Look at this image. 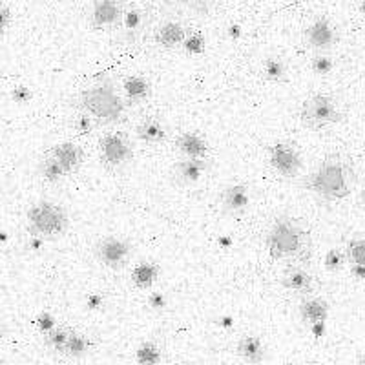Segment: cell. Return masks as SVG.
<instances>
[{"instance_id": "9", "label": "cell", "mask_w": 365, "mask_h": 365, "mask_svg": "<svg viewBox=\"0 0 365 365\" xmlns=\"http://www.w3.org/2000/svg\"><path fill=\"white\" fill-rule=\"evenodd\" d=\"M267 159H269L270 168H272L279 178L292 179L296 178L303 168L302 152L289 141L274 143L269 148Z\"/></svg>"}, {"instance_id": "2", "label": "cell", "mask_w": 365, "mask_h": 365, "mask_svg": "<svg viewBox=\"0 0 365 365\" xmlns=\"http://www.w3.org/2000/svg\"><path fill=\"white\" fill-rule=\"evenodd\" d=\"M356 185V172L344 154H329L305 178L303 187L327 203L347 200Z\"/></svg>"}, {"instance_id": "15", "label": "cell", "mask_w": 365, "mask_h": 365, "mask_svg": "<svg viewBox=\"0 0 365 365\" xmlns=\"http://www.w3.org/2000/svg\"><path fill=\"white\" fill-rule=\"evenodd\" d=\"M208 172L207 159H194V158H182L172 168V175L179 185L190 187L203 179V175Z\"/></svg>"}, {"instance_id": "35", "label": "cell", "mask_w": 365, "mask_h": 365, "mask_svg": "<svg viewBox=\"0 0 365 365\" xmlns=\"http://www.w3.org/2000/svg\"><path fill=\"white\" fill-rule=\"evenodd\" d=\"M11 22H13L11 8H9L8 4H4V2H0V38L8 34L9 28H11Z\"/></svg>"}, {"instance_id": "34", "label": "cell", "mask_w": 365, "mask_h": 365, "mask_svg": "<svg viewBox=\"0 0 365 365\" xmlns=\"http://www.w3.org/2000/svg\"><path fill=\"white\" fill-rule=\"evenodd\" d=\"M146 302H148V307L155 312H161L168 307V298H166L165 292H161V291L150 292V296Z\"/></svg>"}, {"instance_id": "27", "label": "cell", "mask_w": 365, "mask_h": 365, "mask_svg": "<svg viewBox=\"0 0 365 365\" xmlns=\"http://www.w3.org/2000/svg\"><path fill=\"white\" fill-rule=\"evenodd\" d=\"M38 172H41L42 179L48 182H58L63 181L64 178H68V174L64 172V168L57 163V159L53 158V155H50L48 152L44 154V158H42L41 165H38Z\"/></svg>"}, {"instance_id": "33", "label": "cell", "mask_w": 365, "mask_h": 365, "mask_svg": "<svg viewBox=\"0 0 365 365\" xmlns=\"http://www.w3.org/2000/svg\"><path fill=\"white\" fill-rule=\"evenodd\" d=\"M182 46H185V50L188 51V53H201V51L205 50V41L201 35L197 34H187V38H185V42H182Z\"/></svg>"}, {"instance_id": "36", "label": "cell", "mask_w": 365, "mask_h": 365, "mask_svg": "<svg viewBox=\"0 0 365 365\" xmlns=\"http://www.w3.org/2000/svg\"><path fill=\"white\" fill-rule=\"evenodd\" d=\"M31 97H34V93H31V90L26 84H17L11 90V99L17 104H28Z\"/></svg>"}, {"instance_id": "39", "label": "cell", "mask_w": 365, "mask_h": 365, "mask_svg": "<svg viewBox=\"0 0 365 365\" xmlns=\"http://www.w3.org/2000/svg\"><path fill=\"white\" fill-rule=\"evenodd\" d=\"M351 276L356 279H365V265H351L349 267Z\"/></svg>"}, {"instance_id": "46", "label": "cell", "mask_w": 365, "mask_h": 365, "mask_svg": "<svg viewBox=\"0 0 365 365\" xmlns=\"http://www.w3.org/2000/svg\"><path fill=\"white\" fill-rule=\"evenodd\" d=\"M360 11H361V13H365V2H364V4L360 6Z\"/></svg>"}, {"instance_id": "17", "label": "cell", "mask_w": 365, "mask_h": 365, "mask_svg": "<svg viewBox=\"0 0 365 365\" xmlns=\"http://www.w3.org/2000/svg\"><path fill=\"white\" fill-rule=\"evenodd\" d=\"M175 148L182 158L207 159L210 154V145L201 133L182 132L175 137Z\"/></svg>"}, {"instance_id": "7", "label": "cell", "mask_w": 365, "mask_h": 365, "mask_svg": "<svg viewBox=\"0 0 365 365\" xmlns=\"http://www.w3.org/2000/svg\"><path fill=\"white\" fill-rule=\"evenodd\" d=\"M99 159L106 170H120L133 159V145L123 132H110L101 137Z\"/></svg>"}, {"instance_id": "1", "label": "cell", "mask_w": 365, "mask_h": 365, "mask_svg": "<svg viewBox=\"0 0 365 365\" xmlns=\"http://www.w3.org/2000/svg\"><path fill=\"white\" fill-rule=\"evenodd\" d=\"M265 249L274 262L305 265L312 256L311 228L298 217L278 216L265 234Z\"/></svg>"}, {"instance_id": "3", "label": "cell", "mask_w": 365, "mask_h": 365, "mask_svg": "<svg viewBox=\"0 0 365 365\" xmlns=\"http://www.w3.org/2000/svg\"><path fill=\"white\" fill-rule=\"evenodd\" d=\"M77 104L81 112L88 113L97 125H115L123 119L126 110L125 101L117 96V91L108 83H97L81 91Z\"/></svg>"}, {"instance_id": "11", "label": "cell", "mask_w": 365, "mask_h": 365, "mask_svg": "<svg viewBox=\"0 0 365 365\" xmlns=\"http://www.w3.org/2000/svg\"><path fill=\"white\" fill-rule=\"evenodd\" d=\"M305 42L314 51H329L338 44V29L327 17H318L305 29Z\"/></svg>"}, {"instance_id": "10", "label": "cell", "mask_w": 365, "mask_h": 365, "mask_svg": "<svg viewBox=\"0 0 365 365\" xmlns=\"http://www.w3.org/2000/svg\"><path fill=\"white\" fill-rule=\"evenodd\" d=\"M125 0H93L88 15L91 29L97 31H112L117 29L125 13Z\"/></svg>"}, {"instance_id": "23", "label": "cell", "mask_w": 365, "mask_h": 365, "mask_svg": "<svg viewBox=\"0 0 365 365\" xmlns=\"http://www.w3.org/2000/svg\"><path fill=\"white\" fill-rule=\"evenodd\" d=\"M91 349V340L88 334L77 331V329H71L70 336H68L66 349H64V356L70 358V360H81V358L86 356Z\"/></svg>"}, {"instance_id": "40", "label": "cell", "mask_w": 365, "mask_h": 365, "mask_svg": "<svg viewBox=\"0 0 365 365\" xmlns=\"http://www.w3.org/2000/svg\"><path fill=\"white\" fill-rule=\"evenodd\" d=\"M227 34H228V37L234 38V41H236V38L241 37V34H243V29H241V26L232 24V26H228Z\"/></svg>"}, {"instance_id": "26", "label": "cell", "mask_w": 365, "mask_h": 365, "mask_svg": "<svg viewBox=\"0 0 365 365\" xmlns=\"http://www.w3.org/2000/svg\"><path fill=\"white\" fill-rule=\"evenodd\" d=\"M137 365H159L163 360V349L158 341L146 340L143 341L135 351Z\"/></svg>"}, {"instance_id": "37", "label": "cell", "mask_w": 365, "mask_h": 365, "mask_svg": "<svg viewBox=\"0 0 365 365\" xmlns=\"http://www.w3.org/2000/svg\"><path fill=\"white\" fill-rule=\"evenodd\" d=\"M35 325H37L38 332L44 336L46 332H50L57 324H55V318L50 312H41V314L37 316V319H35Z\"/></svg>"}, {"instance_id": "20", "label": "cell", "mask_w": 365, "mask_h": 365, "mask_svg": "<svg viewBox=\"0 0 365 365\" xmlns=\"http://www.w3.org/2000/svg\"><path fill=\"white\" fill-rule=\"evenodd\" d=\"M135 133L137 137H139V141L145 143L146 146L165 145L166 137H168L165 125H163L158 117H145L143 120H139Z\"/></svg>"}, {"instance_id": "6", "label": "cell", "mask_w": 365, "mask_h": 365, "mask_svg": "<svg viewBox=\"0 0 365 365\" xmlns=\"http://www.w3.org/2000/svg\"><path fill=\"white\" fill-rule=\"evenodd\" d=\"M152 22H154V17H152V11L148 8L139 4L126 6L119 28L115 29L117 41L125 46L139 44L148 35Z\"/></svg>"}, {"instance_id": "5", "label": "cell", "mask_w": 365, "mask_h": 365, "mask_svg": "<svg viewBox=\"0 0 365 365\" xmlns=\"http://www.w3.org/2000/svg\"><path fill=\"white\" fill-rule=\"evenodd\" d=\"M341 119H344V112L338 106L336 99L329 93H314L305 99L302 110H299L302 125L309 130H316V132L338 125L341 123Z\"/></svg>"}, {"instance_id": "21", "label": "cell", "mask_w": 365, "mask_h": 365, "mask_svg": "<svg viewBox=\"0 0 365 365\" xmlns=\"http://www.w3.org/2000/svg\"><path fill=\"white\" fill-rule=\"evenodd\" d=\"M123 88H125L126 103L132 104V106L146 103L152 96V84L143 75H128V77H125Z\"/></svg>"}, {"instance_id": "29", "label": "cell", "mask_w": 365, "mask_h": 365, "mask_svg": "<svg viewBox=\"0 0 365 365\" xmlns=\"http://www.w3.org/2000/svg\"><path fill=\"white\" fill-rule=\"evenodd\" d=\"M345 257L349 265H365V240L364 237H353L347 241L345 247Z\"/></svg>"}, {"instance_id": "18", "label": "cell", "mask_w": 365, "mask_h": 365, "mask_svg": "<svg viewBox=\"0 0 365 365\" xmlns=\"http://www.w3.org/2000/svg\"><path fill=\"white\" fill-rule=\"evenodd\" d=\"M236 353L241 360L249 365L263 364L267 356V347L257 334H245L236 344Z\"/></svg>"}, {"instance_id": "38", "label": "cell", "mask_w": 365, "mask_h": 365, "mask_svg": "<svg viewBox=\"0 0 365 365\" xmlns=\"http://www.w3.org/2000/svg\"><path fill=\"white\" fill-rule=\"evenodd\" d=\"M104 305V298L101 294H90L86 298V309L88 311H99Z\"/></svg>"}, {"instance_id": "31", "label": "cell", "mask_w": 365, "mask_h": 365, "mask_svg": "<svg viewBox=\"0 0 365 365\" xmlns=\"http://www.w3.org/2000/svg\"><path fill=\"white\" fill-rule=\"evenodd\" d=\"M345 263H347V257H345V250L341 249H331L324 257V267L327 272H340Z\"/></svg>"}, {"instance_id": "22", "label": "cell", "mask_w": 365, "mask_h": 365, "mask_svg": "<svg viewBox=\"0 0 365 365\" xmlns=\"http://www.w3.org/2000/svg\"><path fill=\"white\" fill-rule=\"evenodd\" d=\"M159 278V267L155 265L154 262L150 259H143L141 263H137L132 270V279L133 287L135 289H141V291H146V289H152V287L158 283Z\"/></svg>"}, {"instance_id": "13", "label": "cell", "mask_w": 365, "mask_h": 365, "mask_svg": "<svg viewBox=\"0 0 365 365\" xmlns=\"http://www.w3.org/2000/svg\"><path fill=\"white\" fill-rule=\"evenodd\" d=\"M220 205L225 214H230V216L245 214L250 205L249 187L245 182H234L225 187L220 194Z\"/></svg>"}, {"instance_id": "16", "label": "cell", "mask_w": 365, "mask_h": 365, "mask_svg": "<svg viewBox=\"0 0 365 365\" xmlns=\"http://www.w3.org/2000/svg\"><path fill=\"white\" fill-rule=\"evenodd\" d=\"M188 29L179 21H165L154 31V41L163 50H175L182 46L187 38Z\"/></svg>"}, {"instance_id": "43", "label": "cell", "mask_w": 365, "mask_h": 365, "mask_svg": "<svg viewBox=\"0 0 365 365\" xmlns=\"http://www.w3.org/2000/svg\"><path fill=\"white\" fill-rule=\"evenodd\" d=\"M4 336H6V327L2 325V322H0V341L4 340Z\"/></svg>"}, {"instance_id": "25", "label": "cell", "mask_w": 365, "mask_h": 365, "mask_svg": "<svg viewBox=\"0 0 365 365\" xmlns=\"http://www.w3.org/2000/svg\"><path fill=\"white\" fill-rule=\"evenodd\" d=\"M168 4L192 17H207L214 9V0H168Z\"/></svg>"}, {"instance_id": "32", "label": "cell", "mask_w": 365, "mask_h": 365, "mask_svg": "<svg viewBox=\"0 0 365 365\" xmlns=\"http://www.w3.org/2000/svg\"><path fill=\"white\" fill-rule=\"evenodd\" d=\"M71 125H73V130L77 133H79V135H90L91 132H93V130H96V126H97V123L93 119H91L90 115H88V113H84V112H79L77 113V115H75V119H73V123H71Z\"/></svg>"}, {"instance_id": "42", "label": "cell", "mask_w": 365, "mask_h": 365, "mask_svg": "<svg viewBox=\"0 0 365 365\" xmlns=\"http://www.w3.org/2000/svg\"><path fill=\"white\" fill-rule=\"evenodd\" d=\"M311 329H312V334H314L316 338L324 336V334H325V322H322V324L311 325Z\"/></svg>"}, {"instance_id": "47", "label": "cell", "mask_w": 365, "mask_h": 365, "mask_svg": "<svg viewBox=\"0 0 365 365\" xmlns=\"http://www.w3.org/2000/svg\"><path fill=\"white\" fill-rule=\"evenodd\" d=\"M0 365H6V361L2 360V358H0Z\"/></svg>"}, {"instance_id": "24", "label": "cell", "mask_w": 365, "mask_h": 365, "mask_svg": "<svg viewBox=\"0 0 365 365\" xmlns=\"http://www.w3.org/2000/svg\"><path fill=\"white\" fill-rule=\"evenodd\" d=\"M70 327L64 325H55L50 332L44 334V345L55 356H64V349H66L68 336H70Z\"/></svg>"}, {"instance_id": "45", "label": "cell", "mask_w": 365, "mask_h": 365, "mask_svg": "<svg viewBox=\"0 0 365 365\" xmlns=\"http://www.w3.org/2000/svg\"><path fill=\"white\" fill-rule=\"evenodd\" d=\"M358 364H360V365H365V353L361 354V356H360V360H358Z\"/></svg>"}, {"instance_id": "48", "label": "cell", "mask_w": 365, "mask_h": 365, "mask_svg": "<svg viewBox=\"0 0 365 365\" xmlns=\"http://www.w3.org/2000/svg\"><path fill=\"white\" fill-rule=\"evenodd\" d=\"M175 365H185V364H175Z\"/></svg>"}, {"instance_id": "8", "label": "cell", "mask_w": 365, "mask_h": 365, "mask_svg": "<svg viewBox=\"0 0 365 365\" xmlns=\"http://www.w3.org/2000/svg\"><path fill=\"white\" fill-rule=\"evenodd\" d=\"M132 243L119 236L101 237L93 247V256L97 257V262L110 270L125 269L132 257Z\"/></svg>"}, {"instance_id": "19", "label": "cell", "mask_w": 365, "mask_h": 365, "mask_svg": "<svg viewBox=\"0 0 365 365\" xmlns=\"http://www.w3.org/2000/svg\"><path fill=\"white\" fill-rule=\"evenodd\" d=\"M299 316L307 325L322 324V322H327L329 318V307L327 299L319 298V296H305L299 303Z\"/></svg>"}, {"instance_id": "12", "label": "cell", "mask_w": 365, "mask_h": 365, "mask_svg": "<svg viewBox=\"0 0 365 365\" xmlns=\"http://www.w3.org/2000/svg\"><path fill=\"white\" fill-rule=\"evenodd\" d=\"M282 287L294 296H311L314 291V278L302 263H289L282 272Z\"/></svg>"}, {"instance_id": "28", "label": "cell", "mask_w": 365, "mask_h": 365, "mask_svg": "<svg viewBox=\"0 0 365 365\" xmlns=\"http://www.w3.org/2000/svg\"><path fill=\"white\" fill-rule=\"evenodd\" d=\"M263 75L270 83H282L287 75V64L279 57H267L263 63Z\"/></svg>"}, {"instance_id": "30", "label": "cell", "mask_w": 365, "mask_h": 365, "mask_svg": "<svg viewBox=\"0 0 365 365\" xmlns=\"http://www.w3.org/2000/svg\"><path fill=\"white\" fill-rule=\"evenodd\" d=\"M311 70L314 71L316 75H329L332 70H334V58L331 55H327L325 51H318L314 57L311 58Z\"/></svg>"}, {"instance_id": "44", "label": "cell", "mask_w": 365, "mask_h": 365, "mask_svg": "<svg viewBox=\"0 0 365 365\" xmlns=\"http://www.w3.org/2000/svg\"><path fill=\"white\" fill-rule=\"evenodd\" d=\"M360 203L365 207V188H364V192H361V195H360Z\"/></svg>"}, {"instance_id": "14", "label": "cell", "mask_w": 365, "mask_h": 365, "mask_svg": "<svg viewBox=\"0 0 365 365\" xmlns=\"http://www.w3.org/2000/svg\"><path fill=\"white\" fill-rule=\"evenodd\" d=\"M48 154L57 159V163L63 166L68 175L75 174L84 163V150L73 141L57 143V145L48 150Z\"/></svg>"}, {"instance_id": "41", "label": "cell", "mask_w": 365, "mask_h": 365, "mask_svg": "<svg viewBox=\"0 0 365 365\" xmlns=\"http://www.w3.org/2000/svg\"><path fill=\"white\" fill-rule=\"evenodd\" d=\"M216 324L220 325V327H223V329H232L234 327V319L230 318V316H223V318L217 319Z\"/></svg>"}, {"instance_id": "4", "label": "cell", "mask_w": 365, "mask_h": 365, "mask_svg": "<svg viewBox=\"0 0 365 365\" xmlns=\"http://www.w3.org/2000/svg\"><path fill=\"white\" fill-rule=\"evenodd\" d=\"M28 230L38 240H57L70 227L68 212L61 205L51 201H38L26 212Z\"/></svg>"}]
</instances>
